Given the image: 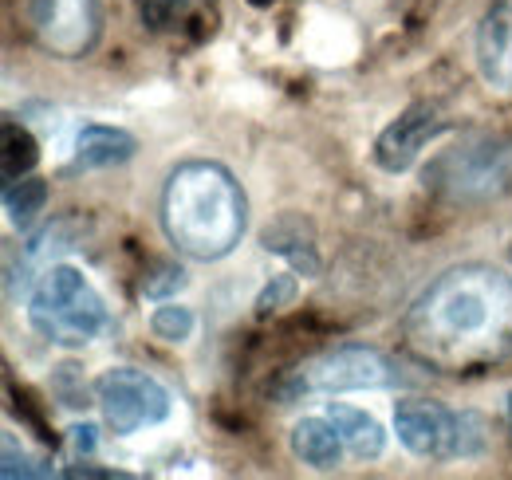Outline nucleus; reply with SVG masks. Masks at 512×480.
I'll use <instances>...</instances> for the list:
<instances>
[{
	"label": "nucleus",
	"mask_w": 512,
	"mask_h": 480,
	"mask_svg": "<svg viewBox=\"0 0 512 480\" xmlns=\"http://www.w3.org/2000/svg\"><path fill=\"white\" fill-rule=\"evenodd\" d=\"M406 347L446 374L481 370L512 355V276L493 264L442 272L406 315Z\"/></svg>",
	"instance_id": "1"
},
{
	"label": "nucleus",
	"mask_w": 512,
	"mask_h": 480,
	"mask_svg": "<svg viewBox=\"0 0 512 480\" xmlns=\"http://www.w3.org/2000/svg\"><path fill=\"white\" fill-rule=\"evenodd\" d=\"M249 225V197L221 162L193 158L170 170L162 185L166 240L190 260H225Z\"/></svg>",
	"instance_id": "2"
},
{
	"label": "nucleus",
	"mask_w": 512,
	"mask_h": 480,
	"mask_svg": "<svg viewBox=\"0 0 512 480\" xmlns=\"http://www.w3.org/2000/svg\"><path fill=\"white\" fill-rule=\"evenodd\" d=\"M28 323L52 347H87L107 331L111 315L79 268L48 264L28 292Z\"/></svg>",
	"instance_id": "3"
},
{
	"label": "nucleus",
	"mask_w": 512,
	"mask_h": 480,
	"mask_svg": "<svg viewBox=\"0 0 512 480\" xmlns=\"http://www.w3.org/2000/svg\"><path fill=\"white\" fill-rule=\"evenodd\" d=\"M426 185L446 193L449 201H497L512 193V138H465L426 170Z\"/></svg>",
	"instance_id": "4"
},
{
	"label": "nucleus",
	"mask_w": 512,
	"mask_h": 480,
	"mask_svg": "<svg viewBox=\"0 0 512 480\" xmlns=\"http://www.w3.org/2000/svg\"><path fill=\"white\" fill-rule=\"evenodd\" d=\"M394 433L422 461L477 457L485 449V421L477 414H453L430 398H402L394 406Z\"/></svg>",
	"instance_id": "5"
},
{
	"label": "nucleus",
	"mask_w": 512,
	"mask_h": 480,
	"mask_svg": "<svg viewBox=\"0 0 512 480\" xmlns=\"http://www.w3.org/2000/svg\"><path fill=\"white\" fill-rule=\"evenodd\" d=\"M12 12L24 28V36L56 60L91 56L103 36V4L99 0H12Z\"/></svg>",
	"instance_id": "6"
},
{
	"label": "nucleus",
	"mask_w": 512,
	"mask_h": 480,
	"mask_svg": "<svg viewBox=\"0 0 512 480\" xmlns=\"http://www.w3.org/2000/svg\"><path fill=\"white\" fill-rule=\"evenodd\" d=\"M95 402L107 418V429L115 437H130L138 429H150V425H162L174 410V398L170 390L146 374V370H134V366H111L95 378Z\"/></svg>",
	"instance_id": "7"
},
{
	"label": "nucleus",
	"mask_w": 512,
	"mask_h": 480,
	"mask_svg": "<svg viewBox=\"0 0 512 480\" xmlns=\"http://www.w3.org/2000/svg\"><path fill=\"white\" fill-rule=\"evenodd\" d=\"M398 378L394 362L375 347H335L300 370L296 386L304 394H355V390H383Z\"/></svg>",
	"instance_id": "8"
},
{
	"label": "nucleus",
	"mask_w": 512,
	"mask_h": 480,
	"mask_svg": "<svg viewBox=\"0 0 512 480\" xmlns=\"http://www.w3.org/2000/svg\"><path fill=\"white\" fill-rule=\"evenodd\" d=\"M446 130H449V119L434 103H410V107L375 138V162L383 166L386 174H406V170L418 162V154H422L434 138H442Z\"/></svg>",
	"instance_id": "9"
},
{
	"label": "nucleus",
	"mask_w": 512,
	"mask_h": 480,
	"mask_svg": "<svg viewBox=\"0 0 512 480\" xmlns=\"http://www.w3.org/2000/svg\"><path fill=\"white\" fill-rule=\"evenodd\" d=\"M477 71L497 91L512 95V0H497L477 24Z\"/></svg>",
	"instance_id": "10"
},
{
	"label": "nucleus",
	"mask_w": 512,
	"mask_h": 480,
	"mask_svg": "<svg viewBox=\"0 0 512 480\" xmlns=\"http://www.w3.org/2000/svg\"><path fill=\"white\" fill-rule=\"evenodd\" d=\"M138 154V138L119 130V126H103V122H87L75 134V170H103V166H123Z\"/></svg>",
	"instance_id": "11"
},
{
	"label": "nucleus",
	"mask_w": 512,
	"mask_h": 480,
	"mask_svg": "<svg viewBox=\"0 0 512 480\" xmlns=\"http://www.w3.org/2000/svg\"><path fill=\"white\" fill-rule=\"evenodd\" d=\"M327 421L335 425V433L343 437V445H347V453L355 457V461H379L386 449V433L379 418H371L367 410H359V406H347V402H327Z\"/></svg>",
	"instance_id": "12"
},
{
	"label": "nucleus",
	"mask_w": 512,
	"mask_h": 480,
	"mask_svg": "<svg viewBox=\"0 0 512 480\" xmlns=\"http://www.w3.org/2000/svg\"><path fill=\"white\" fill-rule=\"evenodd\" d=\"M343 437L335 433V425L323 418H304L296 421V429H292V453L304 461V465H312V469H320V473H331V469H339V461H343Z\"/></svg>",
	"instance_id": "13"
},
{
	"label": "nucleus",
	"mask_w": 512,
	"mask_h": 480,
	"mask_svg": "<svg viewBox=\"0 0 512 480\" xmlns=\"http://www.w3.org/2000/svg\"><path fill=\"white\" fill-rule=\"evenodd\" d=\"M48 205V181L40 178H20V181H8L4 185V209H8V221L16 229H28Z\"/></svg>",
	"instance_id": "14"
},
{
	"label": "nucleus",
	"mask_w": 512,
	"mask_h": 480,
	"mask_svg": "<svg viewBox=\"0 0 512 480\" xmlns=\"http://www.w3.org/2000/svg\"><path fill=\"white\" fill-rule=\"evenodd\" d=\"M36 162H40V150H36L32 130L24 122L4 119V185L28 178Z\"/></svg>",
	"instance_id": "15"
},
{
	"label": "nucleus",
	"mask_w": 512,
	"mask_h": 480,
	"mask_svg": "<svg viewBox=\"0 0 512 480\" xmlns=\"http://www.w3.org/2000/svg\"><path fill=\"white\" fill-rule=\"evenodd\" d=\"M193 327H197V319H193L190 307H182V303H162V307H154V315H150V331L162 339V343H190Z\"/></svg>",
	"instance_id": "16"
},
{
	"label": "nucleus",
	"mask_w": 512,
	"mask_h": 480,
	"mask_svg": "<svg viewBox=\"0 0 512 480\" xmlns=\"http://www.w3.org/2000/svg\"><path fill=\"white\" fill-rule=\"evenodd\" d=\"M201 0H142V24L154 32H174L197 12Z\"/></svg>",
	"instance_id": "17"
},
{
	"label": "nucleus",
	"mask_w": 512,
	"mask_h": 480,
	"mask_svg": "<svg viewBox=\"0 0 512 480\" xmlns=\"http://www.w3.org/2000/svg\"><path fill=\"white\" fill-rule=\"evenodd\" d=\"M292 300H296V276H292V272H280V276H272V284L260 292L256 311L268 315V311H280L284 303H292Z\"/></svg>",
	"instance_id": "18"
},
{
	"label": "nucleus",
	"mask_w": 512,
	"mask_h": 480,
	"mask_svg": "<svg viewBox=\"0 0 512 480\" xmlns=\"http://www.w3.org/2000/svg\"><path fill=\"white\" fill-rule=\"evenodd\" d=\"M182 284H186V272L162 264V268H158V280H142V296H150V300H166V296H174Z\"/></svg>",
	"instance_id": "19"
},
{
	"label": "nucleus",
	"mask_w": 512,
	"mask_h": 480,
	"mask_svg": "<svg viewBox=\"0 0 512 480\" xmlns=\"http://www.w3.org/2000/svg\"><path fill=\"white\" fill-rule=\"evenodd\" d=\"M40 469H32V461H28V453L20 449L16 453V441L12 437H4V480H16V477H36Z\"/></svg>",
	"instance_id": "20"
},
{
	"label": "nucleus",
	"mask_w": 512,
	"mask_h": 480,
	"mask_svg": "<svg viewBox=\"0 0 512 480\" xmlns=\"http://www.w3.org/2000/svg\"><path fill=\"white\" fill-rule=\"evenodd\" d=\"M509 421H512V398H509Z\"/></svg>",
	"instance_id": "21"
}]
</instances>
